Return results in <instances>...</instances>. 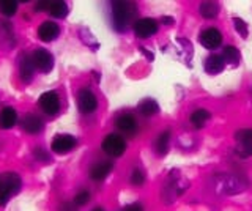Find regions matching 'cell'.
<instances>
[{
    "mask_svg": "<svg viewBox=\"0 0 252 211\" xmlns=\"http://www.w3.org/2000/svg\"><path fill=\"white\" fill-rule=\"evenodd\" d=\"M115 124H117V128L120 129V131H123V132H132L137 129V121H136V119H134V115H131V114H122L120 117L117 119V121H115Z\"/></svg>",
    "mask_w": 252,
    "mask_h": 211,
    "instance_id": "e0dca14e",
    "label": "cell"
},
{
    "mask_svg": "<svg viewBox=\"0 0 252 211\" xmlns=\"http://www.w3.org/2000/svg\"><path fill=\"white\" fill-rule=\"evenodd\" d=\"M219 3L216 2H202L200 3V14L205 18V19H213V18H216L218 14H219Z\"/></svg>",
    "mask_w": 252,
    "mask_h": 211,
    "instance_id": "ffe728a7",
    "label": "cell"
},
{
    "mask_svg": "<svg viewBox=\"0 0 252 211\" xmlns=\"http://www.w3.org/2000/svg\"><path fill=\"white\" fill-rule=\"evenodd\" d=\"M59 33H60V27L52 21H46L38 27V36L46 43L54 41L59 36Z\"/></svg>",
    "mask_w": 252,
    "mask_h": 211,
    "instance_id": "4fadbf2b",
    "label": "cell"
},
{
    "mask_svg": "<svg viewBox=\"0 0 252 211\" xmlns=\"http://www.w3.org/2000/svg\"><path fill=\"white\" fill-rule=\"evenodd\" d=\"M235 139L238 145H236V153L241 158H249L252 154V129H238L235 134Z\"/></svg>",
    "mask_w": 252,
    "mask_h": 211,
    "instance_id": "52a82bcc",
    "label": "cell"
},
{
    "mask_svg": "<svg viewBox=\"0 0 252 211\" xmlns=\"http://www.w3.org/2000/svg\"><path fill=\"white\" fill-rule=\"evenodd\" d=\"M123 211H144V207H142L140 203H131V205L125 207Z\"/></svg>",
    "mask_w": 252,
    "mask_h": 211,
    "instance_id": "f1b7e54d",
    "label": "cell"
},
{
    "mask_svg": "<svg viewBox=\"0 0 252 211\" xmlns=\"http://www.w3.org/2000/svg\"><path fill=\"white\" fill-rule=\"evenodd\" d=\"M140 51L147 54V57H148V60H153V54H152V52H148V51H145L144 48H140Z\"/></svg>",
    "mask_w": 252,
    "mask_h": 211,
    "instance_id": "4dcf8cb0",
    "label": "cell"
},
{
    "mask_svg": "<svg viewBox=\"0 0 252 211\" xmlns=\"http://www.w3.org/2000/svg\"><path fill=\"white\" fill-rule=\"evenodd\" d=\"M112 167H114V164L110 161H99L90 169V177L94 181H101V180H104L110 174Z\"/></svg>",
    "mask_w": 252,
    "mask_h": 211,
    "instance_id": "5bb4252c",
    "label": "cell"
},
{
    "mask_svg": "<svg viewBox=\"0 0 252 211\" xmlns=\"http://www.w3.org/2000/svg\"><path fill=\"white\" fill-rule=\"evenodd\" d=\"M22 129L29 132V134H38L43 129V121L39 120V117L33 115V114H27L22 119Z\"/></svg>",
    "mask_w": 252,
    "mask_h": 211,
    "instance_id": "9a60e30c",
    "label": "cell"
},
{
    "mask_svg": "<svg viewBox=\"0 0 252 211\" xmlns=\"http://www.w3.org/2000/svg\"><path fill=\"white\" fill-rule=\"evenodd\" d=\"M199 41L205 49H218L222 44V33L219 32L216 27H208L203 29L202 33L199 35Z\"/></svg>",
    "mask_w": 252,
    "mask_h": 211,
    "instance_id": "5b68a950",
    "label": "cell"
},
{
    "mask_svg": "<svg viewBox=\"0 0 252 211\" xmlns=\"http://www.w3.org/2000/svg\"><path fill=\"white\" fill-rule=\"evenodd\" d=\"M137 8L132 2H114L112 3V21L118 32H125L136 18Z\"/></svg>",
    "mask_w": 252,
    "mask_h": 211,
    "instance_id": "6da1fadb",
    "label": "cell"
},
{
    "mask_svg": "<svg viewBox=\"0 0 252 211\" xmlns=\"http://www.w3.org/2000/svg\"><path fill=\"white\" fill-rule=\"evenodd\" d=\"M60 211H77L74 205H71V203H63L60 207Z\"/></svg>",
    "mask_w": 252,
    "mask_h": 211,
    "instance_id": "f546056e",
    "label": "cell"
},
{
    "mask_svg": "<svg viewBox=\"0 0 252 211\" xmlns=\"http://www.w3.org/2000/svg\"><path fill=\"white\" fill-rule=\"evenodd\" d=\"M139 111H140L142 115L152 117V115H155V114L159 112V106H158V103H156L155 99L147 98V99H144V101H142V103L139 104Z\"/></svg>",
    "mask_w": 252,
    "mask_h": 211,
    "instance_id": "7402d4cb",
    "label": "cell"
},
{
    "mask_svg": "<svg viewBox=\"0 0 252 211\" xmlns=\"http://www.w3.org/2000/svg\"><path fill=\"white\" fill-rule=\"evenodd\" d=\"M205 71L210 73V74H219L222 73V69L225 66V60L222 56H218V54H213V56H210L207 60H205Z\"/></svg>",
    "mask_w": 252,
    "mask_h": 211,
    "instance_id": "2e32d148",
    "label": "cell"
},
{
    "mask_svg": "<svg viewBox=\"0 0 252 211\" xmlns=\"http://www.w3.org/2000/svg\"><path fill=\"white\" fill-rule=\"evenodd\" d=\"M162 22H164V24H172L173 21H172L170 18H164V19H162Z\"/></svg>",
    "mask_w": 252,
    "mask_h": 211,
    "instance_id": "1f68e13d",
    "label": "cell"
},
{
    "mask_svg": "<svg viewBox=\"0 0 252 211\" xmlns=\"http://www.w3.org/2000/svg\"><path fill=\"white\" fill-rule=\"evenodd\" d=\"M35 158L36 159H41V161H49V158H47V153L44 150H41V148L35 150Z\"/></svg>",
    "mask_w": 252,
    "mask_h": 211,
    "instance_id": "83f0119b",
    "label": "cell"
},
{
    "mask_svg": "<svg viewBox=\"0 0 252 211\" xmlns=\"http://www.w3.org/2000/svg\"><path fill=\"white\" fill-rule=\"evenodd\" d=\"M189 120H191V123L194 124L197 129H200V128H203L205 124L208 123V120H210V112L205 111V109H199V111L192 112L191 119H189Z\"/></svg>",
    "mask_w": 252,
    "mask_h": 211,
    "instance_id": "603a6c76",
    "label": "cell"
},
{
    "mask_svg": "<svg viewBox=\"0 0 252 211\" xmlns=\"http://www.w3.org/2000/svg\"><path fill=\"white\" fill-rule=\"evenodd\" d=\"M35 10L36 11L46 10L54 18H65L68 14V5L66 2H62V0H44V2L36 3Z\"/></svg>",
    "mask_w": 252,
    "mask_h": 211,
    "instance_id": "277c9868",
    "label": "cell"
},
{
    "mask_svg": "<svg viewBox=\"0 0 252 211\" xmlns=\"http://www.w3.org/2000/svg\"><path fill=\"white\" fill-rule=\"evenodd\" d=\"M39 107L43 109V112L47 115H55L60 111V98L57 95V91H46L39 96L38 101Z\"/></svg>",
    "mask_w": 252,
    "mask_h": 211,
    "instance_id": "ba28073f",
    "label": "cell"
},
{
    "mask_svg": "<svg viewBox=\"0 0 252 211\" xmlns=\"http://www.w3.org/2000/svg\"><path fill=\"white\" fill-rule=\"evenodd\" d=\"M169 144H170V131L165 129L155 140V150H156V153L161 154V156L167 154L169 153Z\"/></svg>",
    "mask_w": 252,
    "mask_h": 211,
    "instance_id": "d6986e66",
    "label": "cell"
},
{
    "mask_svg": "<svg viewBox=\"0 0 252 211\" xmlns=\"http://www.w3.org/2000/svg\"><path fill=\"white\" fill-rule=\"evenodd\" d=\"M90 200V192L89 191H81L76 194V199H74V205H85L87 202Z\"/></svg>",
    "mask_w": 252,
    "mask_h": 211,
    "instance_id": "4316f807",
    "label": "cell"
},
{
    "mask_svg": "<svg viewBox=\"0 0 252 211\" xmlns=\"http://www.w3.org/2000/svg\"><path fill=\"white\" fill-rule=\"evenodd\" d=\"M35 63H33V59L27 54H21L19 57V74H21V79L24 82H30V79L33 77L35 73Z\"/></svg>",
    "mask_w": 252,
    "mask_h": 211,
    "instance_id": "7c38bea8",
    "label": "cell"
},
{
    "mask_svg": "<svg viewBox=\"0 0 252 211\" xmlns=\"http://www.w3.org/2000/svg\"><path fill=\"white\" fill-rule=\"evenodd\" d=\"M222 57H224V60L230 66H238L240 65V60H241V54H240L238 49L233 48V46H227V48H224Z\"/></svg>",
    "mask_w": 252,
    "mask_h": 211,
    "instance_id": "44dd1931",
    "label": "cell"
},
{
    "mask_svg": "<svg viewBox=\"0 0 252 211\" xmlns=\"http://www.w3.org/2000/svg\"><path fill=\"white\" fill-rule=\"evenodd\" d=\"M131 183L134 186H140L145 183V174L140 169H134L131 174Z\"/></svg>",
    "mask_w": 252,
    "mask_h": 211,
    "instance_id": "d4e9b609",
    "label": "cell"
},
{
    "mask_svg": "<svg viewBox=\"0 0 252 211\" xmlns=\"http://www.w3.org/2000/svg\"><path fill=\"white\" fill-rule=\"evenodd\" d=\"M158 32V22L155 19L150 18H144L136 21L134 24V33H136L139 38H148Z\"/></svg>",
    "mask_w": 252,
    "mask_h": 211,
    "instance_id": "8fae6325",
    "label": "cell"
},
{
    "mask_svg": "<svg viewBox=\"0 0 252 211\" xmlns=\"http://www.w3.org/2000/svg\"><path fill=\"white\" fill-rule=\"evenodd\" d=\"M233 24H235L236 32H238L243 38L248 36V24H246V22H244L243 19H240V18H235L233 19Z\"/></svg>",
    "mask_w": 252,
    "mask_h": 211,
    "instance_id": "484cf974",
    "label": "cell"
},
{
    "mask_svg": "<svg viewBox=\"0 0 252 211\" xmlns=\"http://www.w3.org/2000/svg\"><path fill=\"white\" fill-rule=\"evenodd\" d=\"M0 11H2L6 18H11L13 14L18 11V2H16V0H0Z\"/></svg>",
    "mask_w": 252,
    "mask_h": 211,
    "instance_id": "cb8c5ba5",
    "label": "cell"
},
{
    "mask_svg": "<svg viewBox=\"0 0 252 211\" xmlns=\"http://www.w3.org/2000/svg\"><path fill=\"white\" fill-rule=\"evenodd\" d=\"M32 59H33L35 68L41 73H49L54 68V57H52V54L46 49H36L33 52V56H32Z\"/></svg>",
    "mask_w": 252,
    "mask_h": 211,
    "instance_id": "9c48e42d",
    "label": "cell"
},
{
    "mask_svg": "<svg viewBox=\"0 0 252 211\" xmlns=\"http://www.w3.org/2000/svg\"><path fill=\"white\" fill-rule=\"evenodd\" d=\"M21 189V177L14 172H3L0 174V205L8 203L13 195Z\"/></svg>",
    "mask_w": 252,
    "mask_h": 211,
    "instance_id": "7a4b0ae2",
    "label": "cell"
},
{
    "mask_svg": "<svg viewBox=\"0 0 252 211\" xmlns=\"http://www.w3.org/2000/svg\"><path fill=\"white\" fill-rule=\"evenodd\" d=\"M76 144H77L76 137L69 136V134H59V136H55L52 140V151L57 153V154L68 153L76 147Z\"/></svg>",
    "mask_w": 252,
    "mask_h": 211,
    "instance_id": "30bf717a",
    "label": "cell"
},
{
    "mask_svg": "<svg viewBox=\"0 0 252 211\" xmlns=\"http://www.w3.org/2000/svg\"><path fill=\"white\" fill-rule=\"evenodd\" d=\"M92 211H104V210H101V208H94V210H92Z\"/></svg>",
    "mask_w": 252,
    "mask_h": 211,
    "instance_id": "d6a6232c",
    "label": "cell"
},
{
    "mask_svg": "<svg viewBox=\"0 0 252 211\" xmlns=\"http://www.w3.org/2000/svg\"><path fill=\"white\" fill-rule=\"evenodd\" d=\"M77 107L82 114H92L96 111L98 99L94 96V93L89 89H82L77 93Z\"/></svg>",
    "mask_w": 252,
    "mask_h": 211,
    "instance_id": "8992f818",
    "label": "cell"
},
{
    "mask_svg": "<svg viewBox=\"0 0 252 211\" xmlns=\"http://www.w3.org/2000/svg\"><path fill=\"white\" fill-rule=\"evenodd\" d=\"M102 150H104L109 156H114V158H118L122 156L126 150V142L122 136L118 134H109L102 140Z\"/></svg>",
    "mask_w": 252,
    "mask_h": 211,
    "instance_id": "3957f363",
    "label": "cell"
},
{
    "mask_svg": "<svg viewBox=\"0 0 252 211\" xmlns=\"http://www.w3.org/2000/svg\"><path fill=\"white\" fill-rule=\"evenodd\" d=\"M18 123V114L13 107H5L0 112V128L3 129H10L14 124Z\"/></svg>",
    "mask_w": 252,
    "mask_h": 211,
    "instance_id": "ac0fdd59",
    "label": "cell"
}]
</instances>
